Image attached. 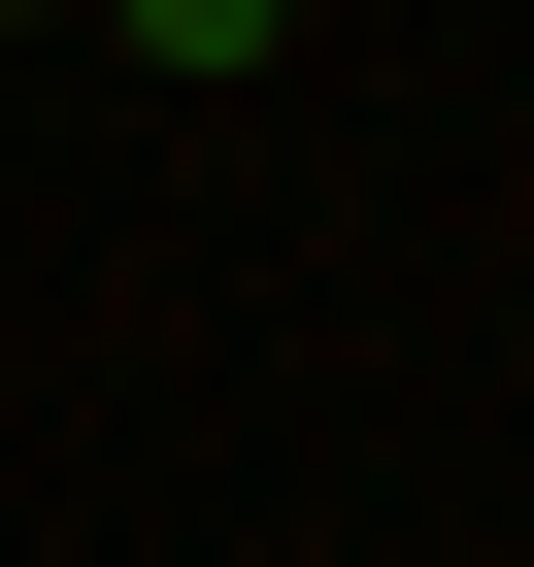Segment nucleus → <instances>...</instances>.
<instances>
[{"label": "nucleus", "mask_w": 534, "mask_h": 567, "mask_svg": "<svg viewBox=\"0 0 534 567\" xmlns=\"http://www.w3.org/2000/svg\"><path fill=\"white\" fill-rule=\"evenodd\" d=\"M0 34H101V0H0Z\"/></svg>", "instance_id": "nucleus-2"}, {"label": "nucleus", "mask_w": 534, "mask_h": 567, "mask_svg": "<svg viewBox=\"0 0 534 567\" xmlns=\"http://www.w3.org/2000/svg\"><path fill=\"white\" fill-rule=\"evenodd\" d=\"M101 34H134V68H267V0H101Z\"/></svg>", "instance_id": "nucleus-1"}]
</instances>
